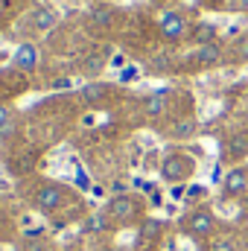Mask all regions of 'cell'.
Returning a JSON list of instances; mask_svg holds the SVG:
<instances>
[{
    "instance_id": "17",
    "label": "cell",
    "mask_w": 248,
    "mask_h": 251,
    "mask_svg": "<svg viewBox=\"0 0 248 251\" xmlns=\"http://www.w3.org/2000/svg\"><path fill=\"white\" fill-rule=\"evenodd\" d=\"M111 18H114V12H111L108 6H97V9H94V24L105 26V24H111Z\"/></svg>"
},
{
    "instance_id": "23",
    "label": "cell",
    "mask_w": 248,
    "mask_h": 251,
    "mask_svg": "<svg viewBox=\"0 0 248 251\" xmlns=\"http://www.w3.org/2000/svg\"><path fill=\"white\" fill-rule=\"evenodd\" d=\"M243 207H246V210H248V193H246V196H243Z\"/></svg>"
},
{
    "instance_id": "20",
    "label": "cell",
    "mask_w": 248,
    "mask_h": 251,
    "mask_svg": "<svg viewBox=\"0 0 248 251\" xmlns=\"http://www.w3.org/2000/svg\"><path fill=\"white\" fill-rule=\"evenodd\" d=\"M234 53H237L240 59H246V62H248V35H243V38L237 41V47H234Z\"/></svg>"
},
{
    "instance_id": "1",
    "label": "cell",
    "mask_w": 248,
    "mask_h": 251,
    "mask_svg": "<svg viewBox=\"0 0 248 251\" xmlns=\"http://www.w3.org/2000/svg\"><path fill=\"white\" fill-rule=\"evenodd\" d=\"M196 173V161L184 155V152H170L161 164V178L170 181V184H178V181H187L190 176Z\"/></svg>"
},
{
    "instance_id": "22",
    "label": "cell",
    "mask_w": 248,
    "mask_h": 251,
    "mask_svg": "<svg viewBox=\"0 0 248 251\" xmlns=\"http://www.w3.org/2000/svg\"><path fill=\"white\" fill-rule=\"evenodd\" d=\"M234 6H240V9H248V0H234Z\"/></svg>"
},
{
    "instance_id": "11",
    "label": "cell",
    "mask_w": 248,
    "mask_h": 251,
    "mask_svg": "<svg viewBox=\"0 0 248 251\" xmlns=\"http://www.w3.org/2000/svg\"><path fill=\"white\" fill-rule=\"evenodd\" d=\"M193 38H196L198 47H201V44H216V26L207 24V21H201V24L193 29Z\"/></svg>"
},
{
    "instance_id": "18",
    "label": "cell",
    "mask_w": 248,
    "mask_h": 251,
    "mask_svg": "<svg viewBox=\"0 0 248 251\" xmlns=\"http://www.w3.org/2000/svg\"><path fill=\"white\" fill-rule=\"evenodd\" d=\"M102 56H91V59H85V73H91V76H94V73H99V70H102Z\"/></svg>"
},
{
    "instance_id": "24",
    "label": "cell",
    "mask_w": 248,
    "mask_h": 251,
    "mask_svg": "<svg viewBox=\"0 0 248 251\" xmlns=\"http://www.w3.org/2000/svg\"><path fill=\"white\" fill-rule=\"evenodd\" d=\"M0 18H3V0H0Z\"/></svg>"
},
{
    "instance_id": "19",
    "label": "cell",
    "mask_w": 248,
    "mask_h": 251,
    "mask_svg": "<svg viewBox=\"0 0 248 251\" xmlns=\"http://www.w3.org/2000/svg\"><path fill=\"white\" fill-rule=\"evenodd\" d=\"M207 251H237V243L234 240H216Z\"/></svg>"
},
{
    "instance_id": "6",
    "label": "cell",
    "mask_w": 248,
    "mask_h": 251,
    "mask_svg": "<svg viewBox=\"0 0 248 251\" xmlns=\"http://www.w3.org/2000/svg\"><path fill=\"white\" fill-rule=\"evenodd\" d=\"M225 196H246L248 193V170L246 167H234L225 176Z\"/></svg>"
},
{
    "instance_id": "7",
    "label": "cell",
    "mask_w": 248,
    "mask_h": 251,
    "mask_svg": "<svg viewBox=\"0 0 248 251\" xmlns=\"http://www.w3.org/2000/svg\"><path fill=\"white\" fill-rule=\"evenodd\" d=\"M15 67L21 70H35L38 67V47L35 44H21L15 50Z\"/></svg>"
},
{
    "instance_id": "4",
    "label": "cell",
    "mask_w": 248,
    "mask_h": 251,
    "mask_svg": "<svg viewBox=\"0 0 248 251\" xmlns=\"http://www.w3.org/2000/svg\"><path fill=\"white\" fill-rule=\"evenodd\" d=\"M64 204V190L59 184H47V187L38 190V196H35V207L41 210V213H53V210H59Z\"/></svg>"
},
{
    "instance_id": "14",
    "label": "cell",
    "mask_w": 248,
    "mask_h": 251,
    "mask_svg": "<svg viewBox=\"0 0 248 251\" xmlns=\"http://www.w3.org/2000/svg\"><path fill=\"white\" fill-rule=\"evenodd\" d=\"M246 152H248V137H243V134H240V137H231L228 155H231V158H243Z\"/></svg>"
},
{
    "instance_id": "21",
    "label": "cell",
    "mask_w": 248,
    "mask_h": 251,
    "mask_svg": "<svg viewBox=\"0 0 248 251\" xmlns=\"http://www.w3.org/2000/svg\"><path fill=\"white\" fill-rule=\"evenodd\" d=\"M143 231H146V237H155V234L161 231V225H158V222H146V225H143Z\"/></svg>"
},
{
    "instance_id": "5",
    "label": "cell",
    "mask_w": 248,
    "mask_h": 251,
    "mask_svg": "<svg viewBox=\"0 0 248 251\" xmlns=\"http://www.w3.org/2000/svg\"><path fill=\"white\" fill-rule=\"evenodd\" d=\"M161 35H164V38H170V41L184 38V35H187V21L178 15V12H167V15L161 18Z\"/></svg>"
},
{
    "instance_id": "9",
    "label": "cell",
    "mask_w": 248,
    "mask_h": 251,
    "mask_svg": "<svg viewBox=\"0 0 248 251\" xmlns=\"http://www.w3.org/2000/svg\"><path fill=\"white\" fill-rule=\"evenodd\" d=\"M56 21H59V18H56V12H53L50 6H38L35 15H32V24H35V29H41V32H44V29H53Z\"/></svg>"
},
{
    "instance_id": "13",
    "label": "cell",
    "mask_w": 248,
    "mask_h": 251,
    "mask_svg": "<svg viewBox=\"0 0 248 251\" xmlns=\"http://www.w3.org/2000/svg\"><path fill=\"white\" fill-rule=\"evenodd\" d=\"M15 134V117L6 105H0V137H12Z\"/></svg>"
},
{
    "instance_id": "2",
    "label": "cell",
    "mask_w": 248,
    "mask_h": 251,
    "mask_svg": "<svg viewBox=\"0 0 248 251\" xmlns=\"http://www.w3.org/2000/svg\"><path fill=\"white\" fill-rule=\"evenodd\" d=\"M181 228H184L187 237H193V240H204V237L213 234V228H216V216H213L207 207H196V210H190L184 219H181Z\"/></svg>"
},
{
    "instance_id": "16",
    "label": "cell",
    "mask_w": 248,
    "mask_h": 251,
    "mask_svg": "<svg viewBox=\"0 0 248 251\" xmlns=\"http://www.w3.org/2000/svg\"><path fill=\"white\" fill-rule=\"evenodd\" d=\"M82 97H85L88 102H97V100H102V97H105V85H99V82H94V85H85Z\"/></svg>"
},
{
    "instance_id": "15",
    "label": "cell",
    "mask_w": 248,
    "mask_h": 251,
    "mask_svg": "<svg viewBox=\"0 0 248 251\" xmlns=\"http://www.w3.org/2000/svg\"><path fill=\"white\" fill-rule=\"evenodd\" d=\"M193 131H196V120L193 117H184V120H178V123L173 126V134L175 137H190Z\"/></svg>"
},
{
    "instance_id": "10",
    "label": "cell",
    "mask_w": 248,
    "mask_h": 251,
    "mask_svg": "<svg viewBox=\"0 0 248 251\" xmlns=\"http://www.w3.org/2000/svg\"><path fill=\"white\" fill-rule=\"evenodd\" d=\"M108 213H94V216H88L85 222H82V234H102L105 228H108Z\"/></svg>"
},
{
    "instance_id": "3",
    "label": "cell",
    "mask_w": 248,
    "mask_h": 251,
    "mask_svg": "<svg viewBox=\"0 0 248 251\" xmlns=\"http://www.w3.org/2000/svg\"><path fill=\"white\" fill-rule=\"evenodd\" d=\"M137 210H140V204H137V199H131V196H114V199L108 201V207H105L108 219H114V222H120V225H128V222L137 216Z\"/></svg>"
},
{
    "instance_id": "12",
    "label": "cell",
    "mask_w": 248,
    "mask_h": 251,
    "mask_svg": "<svg viewBox=\"0 0 248 251\" xmlns=\"http://www.w3.org/2000/svg\"><path fill=\"white\" fill-rule=\"evenodd\" d=\"M219 56H222V50H219V44H201L198 50H196V62L198 64H216L219 62Z\"/></svg>"
},
{
    "instance_id": "8",
    "label": "cell",
    "mask_w": 248,
    "mask_h": 251,
    "mask_svg": "<svg viewBox=\"0 0 248 251\" xmlns=\"http://www.w3.org/2000/svg\"><path fill=\"white\" fill-rule=\"evenodd\" d=\"M143 111H146V117H161L167 111V91H155L152 97H146Z\"/></svg>"
},
{
    "instance_id": "25",
    "label": "cell",
    "mask_w": 248,
    "mask_h": 251,
    "mask_svg": "<svg viewBox=\"0 0 248 251\" xmlns=\"http://www.w3.org/2000/svg\"><path fill=\"white\" fill-rule=\"evenodd\" d=\"M105 251H114V249H105Z\"/></svg>"
}]
</instances>
